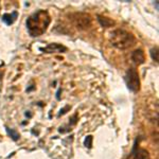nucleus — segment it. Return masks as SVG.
<instances>
[{"label":"nucleus","mask_w":159,"mask_h":159,"mask_svg":"<svg viewBox=\"0 0 159 159\" xmlns=\"http://www.w3.org/2000/svg\"><path fill=\"white\" fill-rule=\"evenodd\" d=\"M99 21L100 24H101L103 27H110V25H114V21L112 20H110L109 18H107V17H102V16H99Z\"/></svg>","instance_id":"1a4fd4ad"},{"label":"nucleus","mask_w":159,"mask_h":159,"mask_svg":"<svg viewBox=\"0 0 159 159\" xmlns=\"http://www.w3.org/2000/svg\"><path fill=\"white\" fill-rule=\"evenodd\" d=\"M132 60L135 64H137V65H141V64L144 63L145 57H144V53H143V51L141 49L134 51L133 54H132Z\"/></svg>","instance_id":"423d86ee"},{"label":"nucleus","mask_w":159,"mask_h":159,"mask_svg":"<svg viewBox=\"0 0 159 159\" xmlns=\"http://www.w3.org/2000/svg\"><path fill=\"white\" fill-rule=\"evenodd\" d=\"M91 141H92V137H91V136H88V137L86 138V140H85V145H86V147H88V148L91 147Z\"/></svg>","instance_id":"9b49d317"},{"label":"nucleus","mask_w":159,"mask_h":159,"mask_svg":"<svg viewBox=\"0 0 159 159\" xmlns=\"http://www.w3.org/2000/svg\"><path fill=\"white\" fill-rule=\"evenodd\" d=\"M126 83L129 88L132 91L137 92L140 89V81H139V75L138 72L135 70L134 68L129 69L126 73Z\"/></svg>","instance_id":"20e7f679"},{"label":"nucleus","mask_w":159,"mask_h":159,"mask_svg":"<svg viewBox=\"0 0 159 159\" xmlns=\"http://www.w3.org/2000/svg\"><path fill=\"white\" fill-rule=\"evenodd\" d=\"M47 53H52V52H63V51H66V48L63 47L61 45H57V43H50L49 46H47L43 49H40Z\"/></svg>","instance_id":"0eeeda50"},{"label":"nucleus","mask_w":159,"mask_h":159,"mask_svg":"<svg viewBox=\"0 0 159 159\" xmlns=\"http://www.w3.org/2000/svg\"><path fill=\"white\" fill-rule=\"evenodd\" d=\"M71 20L73 25L80 30H85L91 25V17L85 13H75L71 15Z\"/></svg>","instance_id":"7ed1b4c3"},{"label":"nucleus","mask_w":159,"mask_h":159,"mask_svg":"<svg viewBox=\"0 0 159 159\" xmlns=\"http://www.w3.org/2000/svg\"><path fill=\"white\" fill-rule=\"evenodd\" d=\"M151 55H152V58L155 61H158V48L155 47L151 50Z\"/></svg>","instance_id":"9d476101"},{"label":"nucleus","mask_w":159,"mask_h":159,"mask_svg":"<svg viewBox=\"0 0 159 159\" xmlns=\"http://www.w3.org/2000/svg\"><path fill=\"white\" fill-rule=\"evenodd\" d=\"M16 16H17V13H15V12L13 13V14H4L3 16H2V20H3L7 25H11L14 22Z\"/></svg>","instance_id":"6e6552de"},{"label":"nucleus","mask_w":159,"mask_h":159,"mask_svg":"<svg viewBox=\"0 0 159 159\" xmlns=\"http://www.w3.org/2000/svg\"><path fill=\"white\" fill-rule=\"evenodd\" d=\"M109 42L118 49H129L136 43V38L132 33L123 29H117L109 34Z\"/></svg>","instance_id":"f03ea898"},{"label":"nucleus","mask_w":159,"mask_h":159,"mask_svg":"<svg viewBox=\"0 0 159 159\" xmlns=\"http://www.w3.org/2000/svg\"><path fill=\"white\" fill-rule=\"evenodd\" d=\"M50 21V15L48 12L43 11V10L35 12L27 20V28L29 34L33 37L40 36L49 27Z\"/></svg>","instance_id":"f257e3e1"},{"label":"nucleus","mask_w":159,"mask_h":159,"mask_svg":"<svg viewBox=\"0 0 159 159\" xmlns=\"http://www.w3.org/2000/svg\"><path fill=\"white\" fill-rule=\"evenodd\" d=\"M127 159H150V156H148V152L144 148H135Z\"/></svg>","instance_id":"39448f33"},{"label":"nucleus","mask_w":159,"mask_h":159,"mask_svg":"<svg viewBox=\"0 0 159 159\" xmlns=\"http://www.w3.org/2000/svg\"><path fill=\"white\" fill-rule=\"evenodd\" d=\"M7 133H9L10 135H12V136H13V139H15V140H16V139H18V137H19V136H18V134H17V133L13 132V130H10L9 129H7Z\"/></svg>","instance_id":"f8f14e48"}]
</instances>
